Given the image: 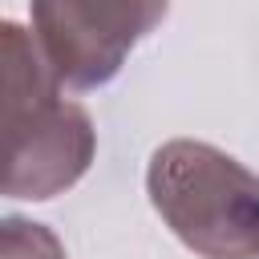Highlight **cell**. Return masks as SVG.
<instances>
[{"label": "cell", "mask_w": 259, "mask_h": 259, "mask_svg": "<svg viewBox=\"0 0 259 259\" xmlns=\"http://www.w3.org/2000/svg\"><path fill=\"white\" fill-rule=\"evenodd\" d=\"M32 40L65 89L109 85L166 20L170 0H28Z\"/></svg>", "instance_id": "obj_3"}, {"label": "cell", "mask_w": 259, "mask_h": 259, "mask_svg": "<svg viewBox=\"0 0 259 259\" xmlns=\"http://www.w3.org/2000/svg\"><path fill=\"white\" fill-rule=\"evenodd\" d=\"M146 194L198 259H259V174L210 142L174 138L150 154Z\"/></svg>", "instance_id": "obj_2"}, {"label": "cell", "mask_w": 259, "mask_h": 259, "mask_svg": "<svg viewBox=\"0 0 259 259\" xmlns=\"http://www.w3.org/2000/svg\"><path fill=\"white\" fill-rule=\"evenodd\" d=\"M0 45H4V125H8L4 194L49 202L85 178L97 150V134L89 113L61 93L65 85L49 73L32 32H24L16 20H4Z\"/></svg>", "instance_id": "obj_1"}, {"label": "cell", "mask_w": 259, "mask_h": 259, "mask_svg": "<svg viewBox=\"0 0 259 259\" xmlns=\"http://www.w3.org/2000/svg\"><path fill=\"white\" fill-rule=\"evenodd\" d=\"M0 259H65V247L49 227L8 214L0 231Z\"/></svg>", "instance_id": "obj_4"}]
</instances>
